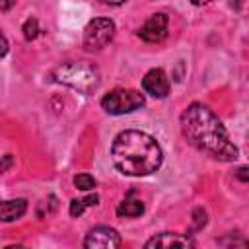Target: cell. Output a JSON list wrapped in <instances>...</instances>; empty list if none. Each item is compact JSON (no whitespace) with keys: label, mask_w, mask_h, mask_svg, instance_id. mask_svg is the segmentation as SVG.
Segmentation results:
<instances>
[{"label":"cell","mask_w":249,"mask_h":249,"mask_svg":"<svg viewBox=\"0 0 249 249\" xmlns=\"http://www.w3.org/2000/svg\"><path fill=\"white\" fill-rule=\"evenodd\" d=\"M144 249H195V243L187 233L161 231V233L150 237L146 241Z\"/></svg>","instance_id":"cell-7"},{"label":"cell","mask_w":249,"mask_h":249,"mask_svg":"<svg viewBox=\"0 0 249 249\" xmlns=\"http://www.w3.org/2000/svg\"><path fill=\"white\" fill-rule=\"evenodd\" d=\"M27 210L25 198H10V200H0V222H14L21 218Z\"/></svg>","instance_id":"cell-10"},{"label":"cell","mask_w":249,"mask_h":249,"mask_svg":"<svg viewBox=\"0 0 249 249\" xmlns=\"http://www.w3.org/2000/svg\"><path fill=\"white\" fill-rule=\"evenodd\" d=\"M37 35H39V21L35 18L25 19V23H23V37L27 41H33Z\"/></svg>","instance_id":"cell-14"},{"label":"cell","mask_w":249,"mask_h":249,"mask_svg":"<svg viewBox=\"0 0 249 249\" xmlns=\"http://www.w3.org/2000/svg\"><path fill=\"white\" fill-rule=\"evenodd\" d=\"M142 88L146 93L154 97H165L169 93V78L161 68H152L150 72H146L142 80Z\"/></svg>","instance_id":"cell-9"},{"label":"cell","mask_w":249,"mask_h":249,"mask_svg":"<svg viewBox=\"0 0 249 249\" xmlns=\"http://www.w3.org/2000/svg\"><path fill=\"white\" fill-rule=\"evenodd\" d=\"M142 105H144V95L136 89L117 88L101 97V107L109 115H124V113L140 109Z\"/></svg>","instance_id":"cell-4"},{"label":"cell","mask_w":249,"mask_h":249,"mask_svg":"<svg viewBox=\"0 0 249 249\" xmlns=\"http://www.w3.org/2000/svg\"><path fill=\"white\" fill-rule=\"evenodd\" d=\"M74 185L80 191H89V189L95 187V179L91 175H88V173H80V175L74 177Z\"/></svg>","instance_id":"cell-15"},{"label":"cell","mask_w":249,"mask_h":249,"mask_svg":"<svg viewBox=\"0 0 249 249\" xmlns=\"http://www.w3.org/2000/svg\"><path fill=\"white\" fill-rule=\"evenodd\" d=\"M181 130L193 148L218 161H233L239 156L222 121L202 103H191L183 111Z\"/></svg>","instance_id":"cell-1"},{"label":"cell","mask_w":249,"mask_h":249,"mask_svg":"<svg viewBox=\"0 0 249 249\" xmlns=\"http://www.w3.org/2000/svg\"><path fill=\"white\" fill-rule=\"evenodd\" d=\"M167 16L165 14H154L152 18L146 19V23L138 29V37L146 43H160L167 37Z\"/></svg>","instance_id":"cell-8"},{"label":"cell","mask_w":249,"mask_h":249,"mask_svg":"<svg viewBox=\"0 0 249 249\" xmlns=\"http://www.w3.org/2000/svg\"><path fill=\"white\" fill-rule=\"evenodd\" d=\"M51 78L53 82L64 84L82 93H91L99 86V72L88 60H66L53 70Z\"/></svg>","instance_id":"cell-3"},{"label":"cell","mask_w":249,"mask_h":249,"mask_svg":"<svg viewBox=\"0 0 249 249\" xmlns=\"http://www.w3.org/2000/svg\"><path fill=\"white\" fill-rule=\"evenodd\" d=\"M115 35V23L109 18H95L84 29V47L86 51H101L111 43Z\"/></svg>","instance_id":"cell-5"},{"label":"cell","mask_w":249,"mask_h":249,"mask_svg":"<svg viewBox=\"0 0 249 249\" xmlns=\"http://www.w3.org/2000/svg\"><path fill=\"white\" fill-rule=\"evenodd\" d=\"M8 8H12V2H10V4H6V2H0V10H8Z\"/></svg>","instance_id":"cell-19"},{"label":"cell","mask_w":249,"mask_h":249,"mask_svg":"<svg viewBox=\"0 0 249 249\" xmlns=\"http://www.w3.org/2000/svg\"><path fill=\"white\" fill-rule=\"evenodd\" d=\"M237 177H239L241 181H247V167H239V173H237Z\"/></svg>","instance_id":"cell-18"},{"label":"cell","mask_w":249,"mask_h":249,"mask_svg":"<svg viewBox=\"0 0 249 249\" xmlns=\"http://www.w3.org/2000/svg\"><path fill=\"white\" fill-rule=\"evenodd\" d=\"M6 249H25L23 245H10V247H6Z\"/></svg>","instance_id":"cell-20"},{"label":"cell","mask_w":249,"mask_h":249,"mask_svg":"<svg viewBox=\"0 0 249 249\" xmlns=\"http://www.w3.org/2000/svg\"><path fill=\"white\" fill-rule=\"evenodd\" d=\"M111 158L121 173L142 177L161 165L163 154L154 136L142 130H123L113 140Z\"/></svg>","instance_id":"cell-2"},{"label":"cell","mask_w":249,"mask_h":249,"mask_svg":"<svg viewBox=\"0 0 249 249\" xmlns=\"http://www.w3.org/2000/svg\"><path fill=\"white\" fill-rule=\"evenodd\" d=\"M142 212H144V204L136 198H124L117 206V214L123 218H138Z\"/></svg>","instance_id":"cell-11"},{"label":"cell","mask_w":249,"mask_h":249,"mask_svg":"<svg viewBox=\"0 0 249 249\" xmlns=\"http://www.w3.org/2000/svg\"><path fill=\"white\" fill-rule=\"evenodd\" d=\"M84 249H121V235L109 226H95L88 231Z\"/></svg>","instance_id":"cell-6"},{"label":"cell","mask_w":249,"mask_h":249,"mask_svg":"<svg viewBox=\"0 0 249 249\" xmlns=\"http://www.w3.org/2000/svg\"><path fill=\"white\" fill-rule=\"evenodd\" d=\"M12 163H14L12 156H10V154H6V156L2 158V161H0V173H2V171H6V169H8L10 165H12Z\"/></svg>","instance_id":"cell-16"},{"label":"cell","mask_w":249,"mask_h":249,"mask_svg":"<svg viewBox=\"0 0 249 249\" xmlns=\"http://www.w3.org/2000/svg\"><path fill=\"white\" fill-rule=\"evenodd\" d=\"M99 202V196L97 195H89V196H86V198H74L72 202H70V216H74V218H78V216H82V212L88 208V206H95Z\"/></svg>","instance_id":"cell-12"},{"label":"cell","mask_w":249,"mask_h":249,"mask_svg":"<svg viewBox=\"0 0 249 249\" xmlns=\"http://www.w3.org/2000/svg\"><path fill=\"white\" fill-rule=\"evenodd\" d=\"M222 243H226L228 249H247V241H245V237H243L239 231L230 233L228 237L222 239Z\"/></svg>","instance_id":"cell-13"},{"label":"cell","mask_w":249,"mask_h":249,"mask_svg":"<svg viewBox=\"0 0 249 249\" xmlns=\"http://www.w3.org/2000/svg\"><path fill=\"white\" fill-rule=\"evenodd\" d=\"M8 53V41H6V37H4V33L0 31V58L4 56Z\"/></svg>","instance_id":"cell-17"}]
</instances>
